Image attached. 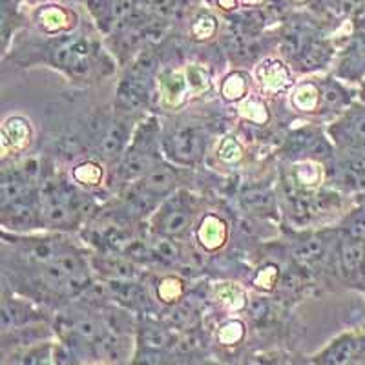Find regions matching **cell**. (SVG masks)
I'll return each mask as SVG.
<instances>
[{"instance_id": "cell-12", "label": "cell", "mask_w": 365, "mask_h": 365, "mask_svg": "<svg viewBox=\"0 0 365 365\" xmlns=\"http://www.w3.org/2000/svg\"><path fill=\"white\" fill-rule=\"evenodd\" d=\"M338 77L349 83L365 79V35L358 34L338 61Z\"/></svg>"}, {"instance_id": "cell-9", "label": "cell", "mask_w": 365, "mask_h": 365, "mask_svg": "<svg viewBox=\"0 0 365 365\" xmlns=\"http://www.w3.org/2000/svg\"><path fill=\"white\" fill-rule=\"evenodd\" d=\"M104 292L106 298L128 311H141L150 303L148 292L137 283V279H108L104 285Z\"/></svg>"}, {"instance_id": "cell-4", "label": "cell", "mask_w": 365, "mask_h": 365, "mask_svg": "<svg viewBox=\"0 0 365 365\" xmlns=\"http://www.w3.org/2000/svg\"><path fill=\"white\" fill-rule=\"evenodd\" d=\"M130 139L128 123L120 117L103 115L93 120V145L97 154L106 161H119Z\"/></svg>"}, {"instance_id": "cell-14", "label": "cell", "mask_w": 365, "mask_h": 365, "mask_svg": "<svg viewBox=\"0 0 365 365\" xmlns=\"http://www.w3.org/2000/svg\"><path fill=\"white\" fill-rule=\"evenodd\" d=\"M241 205L250 214L269 216L274 212L276 201H274V194L267 187H247L241 192Z\"/></svg>"}, {"instance_id": "cell-15", "label": "cell", "mask_w": 365, "mask_h": 365, "mask_svg": "<svg viewBox=\"0 0 365 365\" xmlns=\"http://www.w3.org/2000/svg\"><path fill=\"white\" fill-rule=\"evenodd\" d=\"M9 356L8 364H48L53 358V344H31L24 347L13 349L11 353H4V358Z\"/></svg>"}, {"instance_id": "cell-7", "label": "cell", "mask_w": 365, "mask_h": 365, "mask_svg": "<svg viewBox=\"0 0 365 365\" xmlns=\"http://www.w3.org/2000/svg\"><path fill=\"white\" fill-rule=\"evenodd\" d=\"M0 316H2V332L26 327V325L44 324V322H48L46 311L35 307L34 303L26 302V299H19L15 296L11 298L8 294V291H4Z\"/></svg>"}, {"instance_id": "cell-3", "label": "cell", "mask_w": 365, "mask_h": 365, "mask_svg": "<svg viewBox=\"0 0 365 365\" xmlns=\"http://www.w3.org/2000/svg\"><path fill=\"white\" fill-rule=\"evenodd\" d=\"M329 135L340 152L365 154V104L353 103L329 126Z\"/></svg>"}, {"instance_id": "cell-21", "label": "cell", "mask_w": 365, "mask_h": 365, "mask_svg": "<svg viewBox=\"0 0 365 365\" xmlns=\"http://www.w3.org/2000/svg\"><path fill=\"white\" fill-rule=\"evenodd\" d=\"M364 292H365V291H364Z\"/></svg>"}, {"instance_id": "cell-11", "label": "cell", "mask_w": 365, "mask_h": 365, "mask_svg": "<svg viewBox=\"0 0 365 365\" xmlns=\"http://www.w3.org/2000/svg\"><path fill=\"white\" fill-rule=\"evenodd\" d=\"M319 88V110L331 115H340L354 103V93L338 79H324Z\"/></svg>"}, {"instance_id": "cell-20", "label": "cell", "mask_w": 365, "mask_h": 365, "mask_svg": "<svg viewBox=\"0 0 365 365\" xmlns=\"http://www.w3.org/2000/svg\"><path fill=\"white\" fill-rule=\"evenodd\" d=\"M364 203H365V201H364Z\"/></svg>"}, {"instance_id": "cell-2", "label": "cell", "mask_w": 365, "mask_h": 365, "mask_svg": "<svg viewBox=\"0 0 365 365\" xmlns=\"http://www.w3.org/2000/svg\"><path fill=\"white\" fill-rule=\"evenodd\" d=\"M163 150L178 165H195L207 150V135L195 125H174L163 137Z\"/></svg>"}, {"instance_id": "cell-6", "label": "cell", "mask_w": 365, "mask_h": 365, "mask_svg": "<svg viewBox=\"0 0 365 365\" xmlns=\"http://www.w3.org/2000/svg\"><path fill=\"white\" fill-rule=\"evenodd\" d=\"M182 182V174L179 168L168 165H158L152 172L141 178L139 181L132 182L135 185L146 197L154 201V203H163V201L168 197L170 194L178 192V188L181 187Z\"/></svg>"}, {"instance_id": "cell-18", "label": "cell", "mask_w": 365, "mask_h": 365, "mask_svg": "<svg viewBox=\"0 0 365 365\" xmlns=\"http://www.w3.org/2000/svg\"><path fill=\"white\" fill-rule=\"evenodd\" d=\"M220 4L223 6V8H234L236 0H220Z\"/></svg>"}, {"instance_id": "cell-8", "label": "cell", "mask_w": 365, "mask_h": 365, "mask_svg": "<svg viewBox=\"0 0 365 365\" xmlns=\"http://www.w3.org/2000/svg\"><path fill=\"white\" fill-rule=\"evenodd\" d=\"M318 364H365V336L341 334L314 358Z\"/></svg>"}, {"instance_id": "cell-10", "label": "cell", "mask_w": 365, "mask_h": 365, "mask_svg": "<svg viewBox=\"0 0 365 365\" xmlns=\"http://www.w3.org/2000/svg\"><path fill=\"white\" fill-rule=\"evenodd\" d=\"M91 267L106 279H137L139 270L133 259L123 252L104 250L91 257Z\"/></svg>"}, {"instance_id": "cell-16", "label": "cell", "mask_w": 365, "mask_h": 365, "mask_svg": "<svg viewBox=\"0 0 365 365\" xmlns=\"http://www.w3.org/2000/svg\"><path fill=\"white\" fill-rule=\"evenodd\" d=\"M329 247H331V240H324V237H309V240L299 241L294 249V257L298 262L311 265V263L322 262L329 254Z\"/></svg>"}, {"instance_id": "cell-5", "label": "cell", "mask_w": 365, "mask_h": 365, "mask_svg": "<svg viewBox=\"0 0 365 365\" xmlns=\"http://www.w3.org/2000/svg\"><path fill=\"white\" fill-rule=\"evenodd\" d=\"M192 221H194V208L182 200L181 195L175 194L172 197H166V201L159 208L154 221V230L158 236L179 237L192 227Z\"/></svg>"}, {"instance_id": "cell-13", "label": "cell", "mask_w": 365, "mask_h": 365, "mask_svg": "<svg viewBox=\"0 0 365 365\" xmlns=\"http://www.w3.org/2000/svg\"><path fill=\"white\" fill-rule=\"evenodd\" d=\"M331 57L332 50L327 42L318 41V38H311L302 50V53L296 57V63L302 66V70L314 71L319 70V68H325V64H329Z\"/></svg>"}, {"instance_id": "cell-17", "label": "cell", "mask_w": 365, "mask_h": 365, "mask_svg": "<svg viewBox=\"0 0 365 365\" xmlns=\"http://www.w3.org/2000/svg\"><path fill=\"white\" fill-rule=\"evenodd\" d=\"M340 232L349 237H356V240H365V203L349 212L345 220L341 221Z\"/></svg>"}, {"instance_id": "cell-19", "label": "cell", "mask_w": 365, "mask_h": 365, "mask_svg": "<svg viewBox=\"0 0 365 365\" xmlns=\"http://www.w3.org/2000/svg\"><path fill=\"white\" fill-rule=\"evenodd\" d=\"M360 101L365 104V79L361 81V88H360Z\"/></svg>"}, {"instance_id": "cell-1", "label": "cell", "mask_w": 365, "mask_h": 365, "mask_svg": "<svg viewBox=\"0 0 365 365\" xmlns=\"http://www.w3.org/2000/svg\"><path fill=\"white\" fill-rule=\"evenodd\" d=\"M159 128L154 120H148L135 132L132 145L119 159L117 175L125 181H139L158 165H161V145L158 141Z\"/></svg>"}]
</instances>
